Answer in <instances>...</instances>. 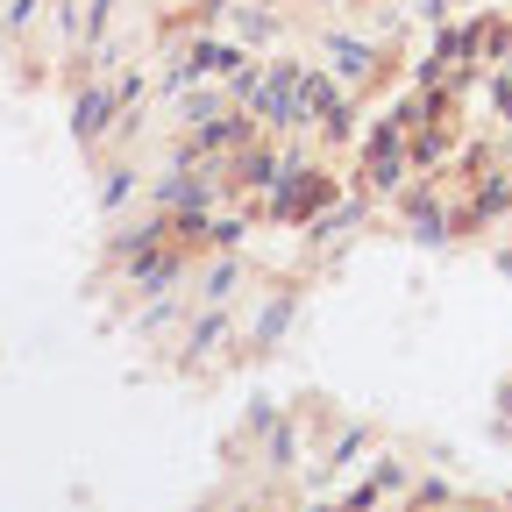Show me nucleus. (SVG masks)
<instances>
[{
  "label": "nucleus",
  "mask_w": 512,
  "mask_h": 512,
  "mask_svg": "<svg viewBox=\"0 0 512 512\" xmlns=\"http://www.w3.org/2000/svg\"><path fill=\"white\" fill-rule=\"evenodd\" d=\"M128 192H136V171H114V178L100 185V207H121V200H128Z\"/></svg>",
  "instance_id": "5"
},
{
  "label": "nucleus",
  "mask_w": 512,
  "mask_h": 512,
  "mask_svg": "<svg viewBox=\"0 0 512 512\" xmlns=\"http://www.w3.org/2000/svg\"><path fill=\"white\" fill-rule=\"evenodd\" d=\"M36 22V0H8V29H29Z\"/></svg>",
  "instance_id": "6"
},
{
  "label": "nucleus",
  "mask_w": 512,
  "mask_h": 512,
  "mask_svg": "<svg viewBox=\"0 0 512 512\" xmlns=\"http://www.w3.org/2000/svg\"><path fill=\"white\" fill-rule=\"evenodd\" d=\"M128 278H136L143 292H164V285L178 278V242H150V249H136V256H128Z\"/></svg>",
  "instance_id": "2"
},
{
  "label": "nucleus",
  "mask_w": 512,
  "mask_h": 512,
  "mask_svg": "<svg viewBox=\"0 0 512 512\" xmlns=\"http://www.w3.org/2000/svg\"><path fill=\"white\" fill-rule=\"evenodd\" d=\"M107 15H114V0H93V29H100V22H107Z\"/></svg>",
  "instance_id": "8"
},
{
  "label": "nucleus",
  "mask_w": 512,
  "mask_h": 512,
  "mask_svg": "<svg viewBox=\"0 0 512 512\" xmlns=\"http://www.w3.org/2000/svg\"><path fill=\"white\" fill-rule=\"evenodd\" d=\"M299 64H271L264 79H256V93H249V114L256 121H271V128H299L306 121V100H299Z\"/></svg>",
  "instance_id": "1"
},
{
  "label": "nucleus",
  "mask_w": 512,
  "mask_h": 512,
  "mask_svg": "<svg viewBox=\"0 0 512 512\" xmlns=\"http://www.w3.org/2000/svg\"><path fill=\"white\" fill-rule=\"evenodd\" d=\"M498 107H505V121H512V72L498 79Z\"/></svg>",
  "instance_id": "7"
},
{
  "label": "nucleus",
  "mask_w": 512,
  "mask_h": 512,
  "mask_svg": "<svg viewBox=\"0 0 512 512\" xmlns=\"http://www.w3.org/2000/svg\"><path fill=\"white\" fill-rule=\"evenodd\" d=\"M72 128H79L86 143H93V136H107V128H114V93H107V86H86V93H79V121H72Z\"/></svg>",
  "instance_id": "4"
},
{
  "label": "nucleus",
  "mask_w": 512,
  "mask_h": 512,
  "mask_svg": "<svg viewBox=\"0 0 512 512\" xmlns=\"http://www.w3.org/2000/svg\"><path fill=\"white\" fill-rule=\"evenodd\" d=\"M313 512H335V505H313Z\"/></svg>",
  "instance_id": "9"
},
{
  "label": "nucleus",
  "mask_w": 512,
  "mask_h": 512,
  "mask_svg": "<svg viewBox=\"0 0 512 512\" xmlns=\"http://www.w3.org/2000/svg\"><path fill=\"white\" fill-rule=\"evenodd\" d=\"M370 57H377L370 43H356V36H328V64H335V79H349V86H356V79H370Z\"/></svg>",
  "instance_id": "3"
}]
</instances>
